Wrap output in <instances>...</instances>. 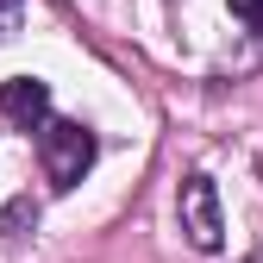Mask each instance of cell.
I'll list each match as a JSON object with an SVG mask.
<instances>
[{
  "label": "cell",
  "instance_id": "1",
  "mask_svg": "<svg viewBox=\"0 0 263 263\" xmlns=\"http://www.w3.org/2000/svg\"><path fill=\"white\" fill-rule=\"evenodd\" d=\"M94 132L82 125V119H50L44 132H38V163H44V182L57 188V194H69L88 170H94Z\"/></svg>",
  "mask_w": 263,
  "mask_h": 263
},
{
  "label": "cell",
  "instance_id": "2",
  "mask_svg": "<svg viewBox=\"0 0 263 263\" xmlns=\"http://www.w3.org/2000/svg\"><path fill=\"white\" fill-rule=\"evenodd\" d=\"M176 207H182V232H188V245H194V251H219V245H226L219 194H213V182H207V176H188Z\"/></svg>",
  "mask_w": 263,
  "mask_h": 263
},
{
  "label": "cell",
  "instance_id": "3",
  "mask_svg": "<svg viewBox=\"0 0 263 263\" xmlns=\"http://www.w3.org/2000/svg\"><path fill=\"white\" fill-rule=\"evenodd\" d=\"M0 119H13L25 132H44L50 125V88L38 76H13V82H0Z\"/></svg>",
  "mask_w": 263,
  "mask_h": 263
},
{
  "label": "cell",
  "instance_id": "4",
  "mask_svg": "<svg viewBox=\"0 0 263 263\" xmlns=\"http://www.w3.org/2000/svg\"><path fill=\"white\" fill-rule=\"evenodd\" d=\"M25 226H38V201H31V194H19V201L0 207V232H7V238H19Z\"/></svg>",
  "mask_w": 263,
  "mask_h": 263
},
{
  "label": "cell",
  "instance_id": "5",
  "mask_svg": "<svg viewBox=\"0 0 263 263\" xmlns=\"http://www.w3.org/2000/svg\"><path fill=\"white\" fill-rule=\"evenodd\" d=\"M19 19H25V0H0V38H13Z\"/></svg>",
  "mask_w": 263,
  "mask_h": 263
},
{
  "label": "cell",
  "instance_id": "6",
  "mask_svg": "<svg viewBox=\"0 0 263 263\" xmlns=\"http://www.w3.org/2000/svg\"><path fill=\"white\" fill-rule=\"evenodd\" d=\"M232 7V19H245V25H263V0H226Z\"/></svg>",
  "mask_w": 263,
  "mask_h": 263
}]
</instances>
